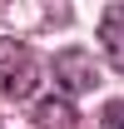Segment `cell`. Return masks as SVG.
I'll return each instance as SVG.
<instances>
[{"instance_id": "1", "label": "cell", "mask_w": 124, "mask_h": 129, "mask_svg": "<svg viewBox=\"0 0 124 129\" xmlns=\"http://www.w3.org/2000/svg\"><path fill=\"white\" fill-rule=\"evenodd\" d=\"M35 89H40V60H35V50L20 45V40H0V94L10 104H20Z\"/></svg>"}, {"instance_id": "2", "label": "cell", "mask_w": 124, "mask_h": 129, "mask_svg": "<svg viewBox=\"0 0 124 129\" xmlns=\"http://www.w3.org/2000/svg\"><path fill=\"white\" fill-rule=\"evenodd\" d=\"M55 84H60L65 94H89L94 84H99V64H94L89 50H60L55 55Z\"/></svg>"}, {"instance_id": "3", "label": "cell", "mask_w": 124, "mask_h": 129, "mask_svg": "<svg viewBox=\"0 0 124 129\" xmlns=\"http://www.w3.org/2000/svg\"><path fill=\"white\" fill-rule=\"evenodd\" d=\"M99 40H104L109 64L124 75V5H109L104 15H99Z\"/></svg>"}, {"instance_id": "4", "label": "cell", "mask_w": 124, "mask_h": 129, "mask_svg": "<svg viewBox=\"0 0 124 129\" xmlns=\"http://www.w3.org/2000/svg\"><path fill=\"white\" fill-rule=\"evenodd\" d=\"M35 124H40V129H79V109L65 94L40 99V104H35Z\"/></svg>"}, {"instance_id": "5", "label": "cell", "mask_w": 124, "mask_h": 129, "mask_svg": "<svg viewBox=\"0 0 124 129\" xmlns=\"http://www.w3.org/2000/svg\"><path fill=\"white\" fill-rule=\"evenodd\" d=\"M99 124L104 129H124V99H109L104 109H99Z\"/></svg>"}]
</instances>
